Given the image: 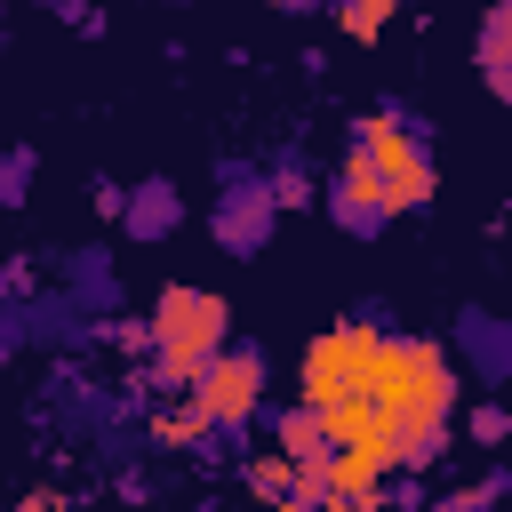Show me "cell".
I'll return each mask as SVG.
<instances>
[{
    "label": "cell",
    "mask_w": 512,
    "mask_h": 512,
    "mask_svg": "<svg viewBox=\"0 0 512 512\" xmlns=\"http://www.w3.org/2000/svg\"><path fill=\"white\" fill-rule=\"evenodd\" d=\"M320 424H328V448H368V440H392V424H384V408H376L368 392H352V400L320 408Z\"/></svg>",
    "instance_id": "cell-6"
},
{
    "label": "cell",
    "mask_w": 512,
    "mask_h": 512,
    "mask_svg": "<svg viewBox=\"0 0 512 512\" xmlns=\"http://www.w3.org/2000/svg\"><path fill=\"white\" fill-rule=\"evenodd\" d=\"M480 72H488V88L496 96H512V0L488 16V32H480Z\"/></svg>",
    "instance_id": "cell-8"
},
{
    "label": "cell",
    "mask_w": 512,
    "mask_h": 512,
    "mask_svg": "<svg viewBox=\"0 0 512 512\" xmlns=\"http://www.w3.org/2000/svg\"><path fill=\"white\" fill-rule=\"evenodd\" d=\"M336 216L352 224V232H368V224H384L392 208H384V192H376V176H368V160L352 152L344 160V176H336Z\"/></svg>",
    "instance_id": "cell-7"
},
{
    "label": "cell",
    "mask_w": 512,
    "mask_h": 512,
    "mask_svg": "<svg viewBox=\"0 0 512 512\" xmlns=\"http://www.w3.org/2000/svg\"><path fill=\"white\" fill-rule=\"evenodd\" d=\"M368 400L384 408V424H392L400 456H408V464H424V456H432V440H440V424H448L456 368H448V352H440V344L384 336V352H376V376H368Z\"/></svg>",
    "instance_id": "cell-1"
},
{
    "label": "cell",
    "mask_w": 512,
    "mask_h": 512,
    "mask_svg": "<svg viewBox=\"0 0 512 512\" xmlns=\"http://www.w3.org/2000/svg\"><path fill=\"white\" fill-rule=\"evenodd\" d=\"M280 512H336V496H288Z\"/></svg>",
    "instance_id": "cell-15"
},
{
    "label": "cell",
    "mask_w": 512,
    "mask_h": 512,
    "mask_svg": "<svg viewBox=\"0 0 512 512\" xmlns=\"http://www.w3.org/2000/svg\"><path fill=\"white\" fill-rule=\"evenodd\" d=\"M440 512H488V488H464V496H448Z\"/></svg>",
    "instance_id": "cell-14"
},
{
    "label": "cell",
    "mask_w": 512,
    "mask_h": 512,
    "mask_svg": "<svg viewBox=\"0 0 512 512\" xmlns=\"http://www.w3.org/2000/svg\"><path fill=\"white\" fill-rule=\"evenodd\" d=\"M280 448H288V464H320V456H328L320 408H288V416H280Z\"/></svg>",
    "instance_id": "cell-9"
},
{
    "label": "cell",
    "mask_w": 512,
    "mask_h": 512,
    "mask_svg": "<svg viewBox=\"0 0 512 512\" xmlns=\"http://www.w3.org/2000/svg\"><path fill=\"white\" fill-rule=\"evenodd\" d=\"M272 8H304V0H272Z\"/></svg>",
    "instance_id": "cell-16"
},
{
    "label": "cell",
    "mask_w": 512,
    "mask_h": 512,
    "mask_svg": "<svg viewBox=\"0 0 512 512\" xmlns=\"http://www.w3.org/2000/svg\"><path fill=\"white\" fill-rule=\"evenodd\" d=\"M360 160H368V176H376V192H384V208H392V216L432 200V160H424V144H416L392 112L360 120Z\"/></svg>",
    "instance_id": "cell-4"
},
{
    "label": "cell",
    "mask_w": 512,
    "mask_h": 512,
    "mask_svg": "<svg viewBox=\"0 0 512 512\" xmlns=\"http://www.w3.org/2000/svg\"><path fill=\"white\" fill-rule=\"evenodd\" d=\"M392 8H400V0H344V32H352V40H376V32L392 24Z\"/></svg>",
    "instance_id": "cell-11"
},
{
    "label": "cell",
    "mask_w": 512,
    "mask_h": 512,
    "mask_svg": "<svg viewBox=\"0 0 512 512\" xmlns=\"http://www.w3.org/2000/svg\"><path fill=\"white\" fill-rule=\"evenodd\" d=\"M376 352H384V328H368V320H344V328H328V336L304 352V408H336V400L368 392V376H376Z\"/></svg>",
    "instance_id": "cell-3"
},
{
    "label": "cell",
    "mask_w": 512,
    "mask_h": 512,
    "mask_svg": "<svg viewBox=\"0 0 512 512\" xmlns=\"http://www.w3.org/2000/svg\"><path fill=\"white\" fill-rule=\"evenodd\" d=\"M248 480H256L264 496H280V488H288V464H248Z\"/></svg>",
    "instance_id": "cell-13"
},
{
    "label": "cell",
    "mask_w": 512,
    "mask_h": 512,
    "mask_svg": "<svg viewBox=\"0 0 512 512\" xmlns=\"http://www.w3.org/2000/svg\"><path fill=\"white\" fill-rule=\"evenodd\" d=\"M504 432H512V416H504V408H472V440H488V448H496Z\"/></svg>",
    "instance_id": "cell-12"
},
{
    "label": "cell",
    "mask_w": 512,
    "mask_h": 512,
    "mask_svg": "<svg viewBox=\"0 0 512 512\" xmlns=\"http://www.w3.org/2000/svg\"><path fill=\"white\" fill-rule=\"evenodd\" d=\"M128 224H136V232H168V224H176V200H168V184H144V200L128 208Z\"/></svg>",
    "instance_id": "cell-10"
},
{
    "label": "cell",
    "mask_w": 512,
    "mask_h": 512,
    "mask_svg": "<svg viewBox=\"0 0 512 512\" xmlns=\"http://www.w3.org/2000/svg\"><path fill=\"white\" fill-rule=\"evenodd\" d=\"M256 392H264V360H256V352H232V344L192 376V408H200L208 424H240V416H256Z\"/></svg>",
    "instance_id": "cell-5"
},
{
    "label": "cell",
    "mask_w": 512,
    "mask_h": 512,
    "mask_svg": "<svg viewBox=\"0 0 512 512\" xmlns=\"http://www.w3.org/2000/svg\"><path fill=\"white\" fill-rule=\"evenodd\" d=\"M224 336H232V312H224V296H208V288H160V304H152V344H160V376H200L216 352H224Z\"/></svg>",
    "instance_id": "cell-2"
}]
</instances>
